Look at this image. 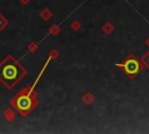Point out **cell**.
I'll return each mask as SVG.
<instances>
[{
	"label": "cell",
	"instance_id": "1",
	"mask_svg": "<svg viewBox=\"0 0 149 134\" xmlns=\"http://www.w3.org/2000/svg\"><path fill=\"white\" fill-rule=\"evenodd\" d=\"M26 73L27 70L12 56H8L0 64V80L8 89H12L17 82H20Z\"/></svg>",
	"mask_w": 149,
	"mask_h": 134
},
{
	"label": "cell",
	"instance_id": "2",
	"mask_svg": "<svg viewBox=\"0 0 149 134\" xmlns=\"http://www.w3.org/2000/svg\"><path fill=\"white\" fill-rule=\"evenodd\" d=\"M28 89L22 90L12 101L14 107L22 115H27L28 113H30L37 106V104H38L37 94L34 92L33 87H30V90H28Z\"/></svg>",
	"mask_w": 149,
	"mask_h": 134
},
{
	"label": "cell",
	"instance_id": "3",
	"mask_svg": "<svg viewBox=\"0 0 149 134\" xmlns=\"http://www.w3.org/2000/svg\"><path fill=\"white\" fill-rule=\"evenodd\" d=\"M115 65L116 68L121 69L129 79H134L143 69V64L141 59H139L134 54L128 55L126 59H123L121 63H116Z\"/></svg>",
	"mask_w": 149,
	"mask_h": 134
},
{
	"label": "cell",
	"instance_id": "4",
	"mask_svg": "<svg viewBox=\"0 0 149 134\" xmlns=\"http://www.w3.org/2000/svg\"><path fill=\"white\" fill-rule=\"evenodd\" d=\"M94 96L91 93V92H86L83 97H81V100H83V103L84 104H86V105H91L93 101H94Z\"/></svg>",
	"mask_w": 149,
	"mask_h": 134
},
{
	"label": "cell",
	"instance_id": "5",
	"mask_svg": "<svg viewBox=\"0 0 149 134\" xmlns=\"http://www.w3.org/2000/svg\"><path fill=\"white\" fill-rule=\"evenodd\" d=\"M101 30H102L104 34L109 35V34H112V33L114 31V26H113L111 22H106V23L101 27Z\"/></svg>",
	"mask_w": 149,
	"mask_h": 134
},
{
	"label": "cell",
	"instance_id": "6",
	"mask_svg": "<svg viewBox=\"0 0 149 134\" xmlns=\"http://www.w3.org/2000/svg\"><path fill=\"white\" fill-rule=\"evenodd\" d=\"M51 16H52V13L48 9V8H45V9H43L42 12H41V17L43 19V20H50L51 19Z\"/></svg>",
	"mask_w": 149,
	"mask_h": 134
},
{
	"label": "cell",
	"instance_id": "7",
	"mask_svg": "<svg viewBox=\"0 0 149 134\" xmlns=\"http://www.w3.org/2000/svg\"><path fill=\"white\" fill-rule=\"evenodd\" d=\"M141 62H142L143 66H146L147 69H149V51H147V52L141 57Z\"/></svg>",
	"mask_w": 149,
	"mask_h": 134
},
{
	"label": "cell",
	"instance_id": "8",
	"mask_svg": "<svg viewBox=\"0 0 149 134\" xmlns=\"http://www.w3.org/2000/svg\"><path fill=\"white\" fill-rule=\"evenodd\" d=\"M70 27H71L72 30L78 31V30H80V28H81V23H80L79 21H72L71 24H70Z\"/></svg>",
	"mask_w": 149,
	"mask_h": 134
},
{
	"label": "cell",
	"instance_id": "9",
	"mask_svg": "<svg viewBox=\"0 0 149 134\" xmlns=\"http://www.w3.org/2000/svg\"><path fill=\"white\" fill-rule=\"evenodd\" d=\"M49 31H50V34H51V35H57V34L61 31V28H59V26L54 24V26H51V27H50Z\"/></svg>",
	"mask_w": 149,
	"mask_h": 134
},
{
	"label": "cell",
	"instance_id": "10",
	"mask_svg": "<svg viewBox=\"0 0 149 134\" xmlns=\"http://www.w3.org/2000/svg\"><path fill=\"white\" fill-rule=\"evenodd\" d=\"M50 57H51V58H57V57H58V51H57V50H51Z\"/></svg>",
	"mask_w": 149,
	"mask_h": 134
},
{
	"label": "cell",
	"instance_id": "11",
	"mask_svg": "<svg viewBox=\"0 0 149 134\" xmlns=\"http://www.w3.org/2000/svg\"><path fill=\"white\" fill-rule=\"evenodd\" d=\"M36 48H37V47H36L35 44H31V45H30V49H31V50H35Z\"/></svg>",
	"mask_w": 149,
	"mask_h": 134
},
{
	"label": "cell",
	"instance_id": "12",
	"mask_svg": "<svg viewBox=\"0 0 149 134\" xmlns=\"http://www.w3.org/2000/svg\"><path fill=\"white\" fill-rule=\"evenodd\" d=\"M144 43H146V45H147V47L149 48V37H148V38L146 40V42H144Z\"/></svg>",
	"mask_w": 149,
	"mask_h": 134
},
{
	"label": "cell",
	"instance_id": "13",
	"mask_svg": "<svg viewBox=\"0 0 149 134\" xmlns=\"http://www.w3.org/2000/svg\"><path fill=\"white\" fill-rule=\"evenodd\" d=\"M21 1H22V2H23V3H27V2H28V1H29V0H21Z\"/></svg>",
	"mask_w": 149,
	"mask_h": 134
}]
</instances>
